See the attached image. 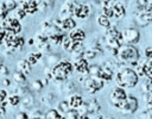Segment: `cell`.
Masks as SVG:
<instances>
[{"instance_id":"cb8c5ba5","label":"cell","mask_w":152,"mask_h":119,"mask_svg":"<svg viewBox=\"0 0 152 119\" xmlns=\"http://www.w3.org/2000/svg\"><path fill=\"white\" fill-rule=\"evenodd\" d=\"M45 58H46V60H45L46 67H49V68H52L53 65H56V64L61 61L59 55H57V54H55V52H49V54H46V57H45Z\"/></svg>"},{"instance_id":"f5cc1de1","label":"cell","mask_w":152,"mask_h":119,"mask_svg":"<svg viewBox=\"0 0 152 119\" xmlns=\"http://www.w3.org/2000/svg\"><path fill=\"white\" fill-rule=\"evenodd\" d=\"M108 119H114V118H108Z\"/></svg>"},{"instance_id":"7bdbcfd3","label":"cell","mask_w":152,"mask_h":119,"mask_svg":"<svg viewBox=\"0 0 152 119\" xmlns=\"http://www.w3.org/2000/svg\"><path fill=\"white\" fill-rule=\"evenodd\" d=\"M15 119H30V115L23 111H19L17 114H15Z\"/></svg>"},{"instance_id":"c3c4849f","label":"cell","mask_w":152,"mask_h":119,"mask_svg":"<svg viewBox=\"0 0 152 119\" xmlns=\"http://www.w3.org/2000/svg\"><path fill=\"white\" fill-rule=\"evenodd\" d=\"M30 119H45L44 115H36V117H30Z\"/></svg>"},{"instance_id":"60d3db41","label":"cell","mask_w":152,"mask_h":119,"mask_svg":"<svg viewBox=\"0 0 152 119\" xmlns=\"http://www.w3.org/2000/svg\"><path fill=\"white\" fill-rule=\"evenodd\" d=\"M144 56L146 60H152V46H146L144 50Z\"/></svg>"},{"instance_id":"ee69618b","label":"cell","mask_w":152,"mask_h":119,"mask_svg":"<svg viewBox=\"0 0 152 119\" xmlns=\"http://www.w3.org/2000/svg\"><path fill=\"white\" fill-rule=\"evenodd\" d=\"M8 73H10V71H8V68H7V67L4 64V65L0 68V75H1L2 77H7Z\"/></svg>"},{"instance_id":"e0dca14e","label":"cell","mask_w":152,"mask_h":119,"mask_svg":"<svg viewBox=\"0 0 152 119\" xmlns=\"http://www.w3.org/2000/svg\"><path fill=\"white\" fill-rule=\"evenodd\" d=\"M19 6L26 12V14H34L38 12V2L36 0H23Z\"/></svg>"},{"instance_id":"4fadbf2b","label":"cell","mask_w":152,"mask_h":119,"mask_svg":"<svg viewBox=\"0 0 152 119\" xmlns=\"http://www.w3.org/2000/svg\"><path fill=\"white\" fill-rule=\"evenodd\" d=\"M40 29H42L40 32H42L43 35H45L48 38L51 37V36H55V35H57V33H62V32H63L61 27H58L57 25H55V24L52 23V20H45V21H43Z\"/></svg>"},{"instance_id":"8d00e7d4","label":"cell","mask_w":152,"mask_h":119,"mask_svg":"<svg viewBox=\"0 0 152 119\" xmlns=\"http://www.w3.org/2000/svg\"><path fill=\"white\" fill-rule=\"evenodd\" d=\"M101 14L106 15L107 18H114V13H113V8L110 7H101Z\"/></svg>"},{"instance_id":"f35d334b","label":"cell","mask_w":152,"mask_h":119,"mask_svg":"<svg viewBox=\"0 0 152 119\" xmlns=\"http://www.w3.org/2000/svg\"><path fill=\"white\" fill-rule=\"evenodd\" d=\"M7 7L5 5V2H0V20H4L7 17Z\"/></svg>"},{"instance_id":"7c38bea8","label":"cell","mask_w":152,"mask_h":119,"mask_svg":"<svg viewBox=\"0 0 152 119\" xmlns=\"http://www.w3.org/2000/svg\"><path fill=\"white\" fill-rule=\"evenodd\" d=\"M133 20L138 27H144L152 21V14L148 13L146 10H144V11H140L138 13H134Z\"/></svg>"},{"instance_id":"d6986e66","label":"cell","mask_w":152,"mask_h":119,"mask_svg":"<svg viewBox=\"0 0 152 119\" xmlns=\"http://www.w3.org/2000/svg\"><path fill=\"white\" fill-rule=\"evenodd\" d=\"M147 2H148V0H132L131 1V5H129V8L132 11V14L146 10Z\"/></svg>"},{"instance_id":"ffe728a7","label":"cell","mask_w":152,"mask_h":119,"mask_svg":"<svg viewBox=\"0 0 152 119\" xmlns=\"http://www.w3.org/2000/svg\"><path fill=\"white\" fill-rule=\"evenodd\" d=\"M15 67H17V70H18V71H21V73L25 74V75H30V74L32 73V69H31L32 65L27 62L26 58H21V60H19V61L17 62Z\"/></svg>"},{"instance_id":"3957f363","label":"cell","mask_w":152,"mask_h":119,"mask_svg":"<svg viewBox=\"0 0 152 119\" xmlns=\"http://www.w3.org/2000/svg\"><path fill=\"white\" fill-rule=\"evenodd\" d=\"M116 57L121 63L129 64V65H137L140 60V52H139L138 48L134 45L122 44L118 49Z\"/></svg>"},{"instance_id":"4316f807","label":"cell","mask_w":152,"mask_h":119,"mask_svg":"<svg viewBox=\"0 0 152 119\" xmlns=\"http://www.w3.org/2000/svg\"><path fill=\"white\" fill-rule=\"evenodd\" d=\"M42 56H43V54L40 51H33V52H28L27 54L26 60H27V62L31 65H34V64H37L39 62V60L42 58Z\"/></svg>"},{"instance_id":"b9f144b4","label":"cell","mask_w":152,"mask_h":119,"mask_svg":"<svg viewBox=\"0 0 152 119\" xmlns=\"http://www.w3.org/2000/svg\"><path fill=\"white\" fill-rule=\"evenodd\" d=\"M140 119H152V112L146 109L140 113Z\"/></svg>"},{"instance_id":"e575fe53","label":"cell","mask_w":152,"mask_h":119,"mask_svg":"<svg viewBox=\"0 0 152 119\" xmlns=\"http://www.w3.org/2000/svg\"><path fill=\"white\" fill-rule=\"evenodd\" d=\"M43 87H44V84H43V82H42L40 79H37V80H34V81L31 83V89L34 90V92H39Z\"/></svg>"},{"instance_id":"681fc988","label":"cell","mask_w":152,"mask_h":119,"mask_svg":"<svg viewBox=\"0 0 152 119\" xmlns=\"http://www.w3.org/2000/svg\"><path fill=\"white\" fill-rule=\"evenodd\" d=\"M57 119H66V118H65V117H64V115H62V114H61V115H59V117H58V118H57Z\"/></svg>"},{"instance_id":"d590c367","label":"cell","mask_w":152,"mask_h":119,"mask_svg":"<svg viewBox=\"0 0 152 119\" xmlns=\"http://www.w3.org/2000/svg\"><path fill=\"white\" fill-rule=\"evenodd\" d=\"M64 117H65L66 119H78V118H80L77 109H72V108H70V109L64 114Z\"/></svg>"},{"instance_id":"ac0fdd59","label":"cell","mask_w":152,"mask_h":119,"mask_svg":"<svg viewBox=\"0 0 152 119\" xmlns=\"http://www.w3.org/2000/svg\"><path fill=\"white\" fill-rule=\"evenodd\" d=\"M68 102H69L70 108H72V109H78V108L84 104L82 95L78 94V93H74V94L69 95V98H68Z\"/></svg>"},{"instance_id":"6da1fadb","label":"cell","mask_w":152,"mask_h":119,"mask_svg":"<svg viewBox=\"0 0 152 119\" xmlns=\"http://www.w3.org/2000/svg\"><path fill=\"white\" fill-rule=\"evenodd\" d=\"M116 86L122 88H134L139 83V75L132 67H121L114 75Z\"/></svg>"},{"instance_id":"ba28073f","label":"cell","mask_w":152,"mask_h":119,"mask_svg":"<svg viewBox=\"0 0 152 119\" xmlns=\"http://www.w3.org/2000/svg\"><path fill=\"white\" fill-rule=\"evenodd\" d=\"M138 106H139L138 99H137L133 94H128L126 101L124 102V105H122L118 111H119L120 113H122V114H126V115H127V114H133L134 112H137Z\"/></svg>"},{"instance_id":"7dc6e473","label":"cell","mask_w":152,"mask_h":119,"mask_svg":"<svg viewBox=\"0 0 152 119\" xmlns=\"http://www.w3.org/2000/svg\"><path fill=\"white\" fill-rule=\"evenodd\" d=\"M78 119H90V117H89V114H83V115H80Z\"/></svg>"},{"instance_id":"277c9868","label":"cell","mask_w":152,"mask_h":119,"mask_svg":"<svg viewBox=\"0 0 152 119\" xmlns=\"http://www.w3.org/2000/svg\"><path fill=\"white\" fill-rule=\"evenodd\" d=\"M127 95H128V94L126 93L125 88L116 86V87H114V88L110 90V93H109V102H110V105H112L114 108L119 109V108L124 105V102L126 101Z\"/></svg>"},{"instance_id":"603a6c76","label":"cell","mask_w":152,"mask_h":119,"mask_svg":"<svg viewBox=\"0 0 152 119\" xmlns=\"http://www.w3.org/2000/svg\"><path fill=\"white\" fill-rule=\"evenodd\" d=\"M142 82H141V90L145 94H148L152 96V76H145L142 77Z\"/></svg>"},{"instance_id":"8fae6325","label":"cell","mask_w":152,"mask_h":119,"mask_svg":"<svg viewBox=\"0 0 152 119\" xmlns=\"http://www.w3.org/2000/svg\"><path fill=\"white\" fill-rule=\"evenodd\" d=\"M75 1L74 0H65L61 8H59V13H58V18L59 19H66V18H72L74 15V10H75Z\"/></svg>"},{"instance_id":"52a82bcc","label":"cell","mask_w":152,"mask_h":119,"mask_svg":"<svg viewBox=\"0 0 152 119\" xmlns=\"http://www.w3.org/2000/svg\"><path fill=\"white\" fill-rule=\"evenodd\" d=\"M33 40H34V46L37 48L38 51H40L42 54H49L51 52V44L49 42V38L43 35L42 32H37L33 37Z\"/></svg>"},{"instance_id":"db71d44e","label":"cell","mask_w":152,"mask_h":119,"mask_svg":"<svg viewBox=\"0 0 152 119\" xmlns=\"http://www.w3.org/2000/svg\"><path fill=\"white\" fill-rule=\"evenodd\" d=\"M99 1H103V0H99Z\"/></svg>"},{"instance_id":"d4e9b609","label":"cell","mask_w":152,"mask_h":119,"mask_svg":"<svg viewBox=\"0 0 152 119\" xmlns=\"http://www.w3.org/2000/svg\"><path fill=\"white\" fill-rule=\"evenodd\" d=\"M76 27V21L74 18H66V19H62L61 23V29L63 31H71Z\"/></svg>"},{"instance_id":"83f0119b","label":"cell","mask_w":152,"mask_h":119,"mask_svg":"<svg viewBox=\"0 0 152 119\" xmlns=\"http://www.w3.org/2000/svg\"><path fill=\"white\" fill-rule=\"evenodd\" d=\"M96 23H97L99 26L104 27V29H108L109 26H112L109 18H107L106 15H103V14H101V13L96 15Z\"/></svg>"},{"instance_id":"30bf717a","label":"cell","mask_w":152,"mask_h":119,"mask_svg":"<svg viewBox=\"0 0 152 119\" xmlns=\"http://www.w3.org/2000/svg\"><path fill=\"white\" fill-rule=\"evenodd\" d=\"M91 14V7L86 2H76L74 10V17L77 19H87Z\"/></svg>"},{"instance_id":"f1b7e54d","label":"cell","mask_w":152,"mask_h":119,"mask_svg":"<svg viewBox=\"0 0 152 119\" xmlns=\"http://www.w3.org/2000/svg\"><path fill=\"white\" fill-rule=\"evenodd\" d=\"M72 45H74V42L69 38V36H68V35L64 36V38H63V40H62V44H61L62 49H63L65 52L71 54V52H72Z\"/></svg>"},{"instance_id":"f546056e","label":"cell","mask_w":152,"mask_h":119,"mask_svg":"<svg viewBox=\"0 0 152 119\" xmlns=\"http://www.w3.org/2000/svg\"><path fill=\"white\" fill-rule=\"evenodd\" d=\"M12 79H13V81H14L17 84H25V83H26V75L23 74L21 71L15 70V71L12 74Z\"/></svg>"},{"instance_id":"5bb4252c","label":"cell","mask_w":152,"mask_h":119,"mask_svg":"<svg viewBox=\"0 0 152 119\" xmlns=\"http://www.w3.org/2000/svg\"><path fill=\"white\" fill-rule=\"evenodd\" d=\"M72 63H74V69L76 73H78L80 75L89 76V62L86 58L81 57L78 60H75Z\"/></svg>"},{"instance_id":"f907efd6","label":"cell","mask_w":152,"mask_h":119,"mask_svg":"<svg viewBox=\"0 0 152 119\" xmlns=\"http://www.w3.org/2000/svg\"><path fill=\"white\" fill-rule=\"evenodd\" d=\"M2 65H4V62H2V58H1V57H0V68H1V67H2Z\"/></svg>"},{"instance_id":"9c48e42d","label":"cell","mask_w":152,"mask_h":119,"mask_svg":"<svg viewBox=\"0 0 152 119\" xmlns=\"http://www.w3.org/2000/svg\"><path fill=\"white\" fill-rule=\"evenodd\" d=\"M4 26L6 29V31L13 33V35H19L21 31V24L19 21V19L14 18V17H6L4 20Z\"/></svg>"},{"instance_id":"7402d4cb","label":"cell","mask_w":152,"mask_h":119,"mask_svg":"<svg viewBox=\"0 0 152 119\" xmlns=\"http://www.w3.org/2000/svg\"><path fill=\"white\" fill-rule=\"evenodd\" d=\"M62 89H63V93L65 95H68V96L71 95V94H74V93H76V90H77L75 82L74 81H69V80H66V81L63 82Z\"/></svg>"},{"instance_id":"2e32d148","label":"cell","mask_w":152,"mask_h":119,"mask_svg":"<svg viewBox=\"0 0 152 119\" xmlns=\"http://www.w3.org/2000/svg\"><path fill=\"white\" fill-rule=\"evenodd\" d=\"M68 36H69V38H70L72 42H75V43H83L84 39H86V37H87L84 30L81 29V27H75L74 30L69 31Z\"/></svg>"},{"instance_id":"484cf974","label":"cell","mask_w":152,"mask_h":119,"mask_svg":"<svg viewBox=\"0 0 152 119\" xmlns=\"http://www.w3.org/2000/svg\"><path fill=\"white\" fill-rule=\"evenodd\" d=\"M21 105L26 108H32L36 105V99L31 93H27L21 98Z\"/></svg>"},{"instance_id":"5b68a950","label":"cell","mask_w":152,"mask_h":119,"mask_svg":"<svg viewBox=\"0 0 152 119\" xmlns=\"http://www.w3.org/2000/svg\"><path fill=\"white\" fill-rule=\"evenodd\" d=\"M83 87L88 94L93 95V94L100 92L104 87V81H102L101 79H99L96 76H87L83 82Z\"/></svg>"},{"instance_id":"7a4b0ae2","label":"cell","mask_w":152,"mask_h":119,"mask_svg":"<svg viewBox=\"0 0 152 119\" xmlns=\"http://www.w3.org/2000/svg\"><path fill=\"white\" fill-rule=\"evenodd\" d=\"M75 71L74 63L68 60H61L56 65L51 68V80L62 83L68 80V77Z\"/></svg>"},{"instance_id":"d6a6232c","label":"cell","mask_w":152,"mask_h":119,"mask_svg":"<svg viewBox=\"0 0 152 119\" xmlns=\"http://www.w3.org/2000/svg\"><path fill=\"white\" fill-rule=\"evenodd\" d=\"M59 112L56 108H49L45 113H44V118L45 119H57L59 117Z\"/></svg>"},{"instance_id":"74e56055","label":"cell","mask_w":152,"mask_h":119,"mask_svg":"<svg viewBox=\"0 0 152 119\" xmlns=\"http://www.w3.org/2000/svg\"><path fill=\"white\" fill-rule=\"evenodd\" d=\"M26 15H27L26 12H25L20 6H18V7L15 8V18H17V19H19V20H20V19H24Z\"/></svg>"},{"instance_id":"8992f818","label":"cell","mask_w":152,"mask_h":119,"mask_svg":"<svg viewBox=\"0 0 152 119\" xmlns=\"http://www.w3.org/2000/svg\"><path fill=\"white\" fill-rule=\"evenodd\" d=\"M121 35H122V43L124 44L134 45V44L139 43V40H140V31L135 26L125 27L121 31Z\"/></svg>"},{"instance_id":"1f68e13d","label":"cell","mask_w":152,"mask_h":119,"mask_svg":"<svg viewBox=\"0 0 152 119\" xmlns=\"http://www.w3.org/2000/svg\"><path fill=\"white\" fill-rule=\"evenodd\" d=\"M56 109L59 112V114L64 115V114L70 109V106H69L68 100H62V101H59L58 105H57V108H56Z\"/></svg>"},{"instance_id":"ab89813d","label":"cell","mask_w":152,"mask_h":119,"mask_svg":"<svg viewBox=\"0 0 152 119\" xmlns=\"http://www.w3.org/2000/svg\"><path fill=\"white\" fill-rule=\"evenodd\" d=\"M5 5H6L8 12L12 11V10H14V8L17 7V2H15L14 0H6V1H5Z\"/></svg>"},{"instance_id":"f6af8a7d","label":"cell","mask_w":152,"mask_h":119,"mask_svg":"<svg viewBox=\"0 0 152 119\" xmlns=\"http://www.w3.org/2000/svg\"><path fill=\"white\" fill-rule=\"evenodd\" d=\"M146 108H147L148 111H151V112H152V96L146 101Z\"/></svg>"},{"instance_id":"836d02e7","label":"cell","mask_w":152,"mask_h":119,"mask_svg":"<svg viewBox=\"0 0 152 119\" xmlns=\"http://www.w3.org/2000/svg\"><path fill=\"white\" fill-rule=\"evenodd\" d=\"M42 101H43V104H44L45 106H51V105L53 104V101H55V94H52V93H46L45 96L42 99Z\"/></svg>"},{"instance_id":"4dcf8cb0","label":"cell","mask_w":152,"mask_h":119,"mask_svg":"<svg viewBox=\"0 0 152 119\" xmlns=\"http://www.w3.org/2000/svg\"><path fill=\"white\" fill-rule=\"evenodd\" d=\"M20 102H21V96L18 95L17 93H15V94H11V95L7 96V104H8L10 106H12V107L18 106Z\"/></svg>"},{"instance_id":"bcb514c9","label":"cell","mask_w":152,"mask_h":119,"mask_svg":"<svg viewBox=\"0 0 152 119\" xmlns=\"http://www.w3.org/2000/svg\"><path fill=\"white\" fill-rule=\"evenodd\" d=\"M2 83H4V86H5V87H8V86L11 84V81H10L7 77H4V80H2Z\"/></svg>"},{"instance_id":"44dd1931","label":"cell","mask_w":152,"mask_h":119,"mask_svg":"<svg viewBox=\"0 0 152 119\" xmlns=\"http://www.w3.org/2000/svg\"><path fill=\"white\" fill-rule=\"evenodd\" d=\"M86 104V106H87V112H88V114H96V113H99V111H100V108H101V106H100V104L97 102V100L96 99H89L88 101H86L84 102Z\"/></svg>"},{"instance_id":"816d5d0a","label":"cell","mask_w":152,"mask_h":119,"mask_svg":"<svg viewBox=\"0 0 152 119\" xmlns=\"http://www.w3.org/2000/svg\"><path fill=\"white\" fill-rule=\"evenodd\" d=\"M96 119H104V118H103V115H97Z\"/></svg>"},{"instance_id":"9a60e30c","label":"cell","mask_w":152,"mask_h":119,"mask_svg":"<svg viewBox=\"0 0 152 119\" xmlns=\"http://www.w3.org/2000/svg\"><path fill=\"white\" fill-rule=\"evenodd\" d=\"M113 13L115 19H122L126 17V1L125 0H115L113 5Z\"/></svg>"}]
</instances>
